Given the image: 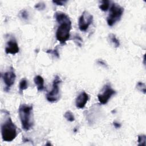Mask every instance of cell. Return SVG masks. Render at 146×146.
I'll list each match as a JSON object with an SVG mask.
<instances>
[{
	"label": "cell",
	"mask_w": 146,
	"mask_h": 146,
	"mask_svg": "<svg viewBox=\"0 0 146 146\" xmlns=\"http://www.w3.org/2000/svg\"><path fill=\"white\" fill-rule=\"evenodd\" d=\"M113 125L116 128H119L121 127V124L119 122H117L116 121L113 122Z\"/></svg>",
	"instance_id": "obj_24"
},
{
	"label": "cell",
	"mask_w": 146,
	"mask_h": 146,
	"mask_svg": "<svg viewBox=\"0 0 146 146\" xmlns=\"http://www.w3.org/2000/svg\"><path fill=\"white\" fill-rule=\"evenodd\" d=\"M110 3L111 1L108 0H103L100 1V4L99 5V9L103 11H107L109 7H110Z\"/></svg>",
	"instance_id": "obj_14"
},
{
	"label": "cell",
	"mask_w": 146,
	"mask_h": 146,
	"mask_svg": "<svg viewBox=\"0 0 146 146\" xmlns=\"http://www.w3.org/2000/svg\"><path fill=\"white\" fill-rule=\"evenodd\" d=\"M55 18L59 24L56 31V39L62 44H64L69 39L71 29V21L69 17L61 11H57L54 15Z\"/></svg>",
	"instance_id": "obj_1"
},
{
	"label": "cell",
	"mask_w": 146,
	"mask_h": 146,
	"mask_svg": "<svg viewBox=\"0 0 146 146\" xmlns=\"http://www.w3.org/2000/svg\"><path fill=\"white\" fill-rule=\"evenodd\" d=\"M138 145H145L146 136L145 135H140L138 136Z\"/></svg>",
	"instance_id": "obj_19"
},
{
	"label": "cell",
	"mask_w": 146,
	"mask_h": 146,
	"mask_svg": "<svg viewBox=\"0 0 146 146\" xmlns=\"http://www.w3.org/2000/svg\"><path fill=\"white\" fill-rule=\"evenodd\" d=\"M1 135L3 141L10 142L13 141L17 136V127L13 122L9 114L5 118L1 125Z\"/></svg>",
	"instance_id": "obj_3"
},
{
	"label": "cell",
	"mask_w": 146,
	"mask_h": 146,
	"mask_svg": "<svg viewBox=\"0 0 146 146\" xmlns=\"http://www.w3.org/2000/svg\"><path fill=\"white\" fill-rule=\"evenodd\" d=\"M89 96L84 91L82 92L76 98V100H75V104L76 107L78 108L82 109L83 108L87 101L88 100Z\"/></svg>",
	"instance_id": "obj_10"
},
{
	"label": "cell",
	"mask_w": 146,
	"mask_h": 146,
	"mask_svg": "<svg viewBox=\"0 0 146 146\" xmlns=\"http://www.w3.org/2000/svg\"><path fill=\"white\" fill-rule=\"evenodd\" d=\"M46 52L54 55L55 57L57 58H59V54L57 47L55 48L54 50H48L47 51H46Z\"/></svg>",
	"instance_id": "obj_20"
},
{
	"label": "cell",
	"mask_w": 146,
	"mask_h": 146,
	"mask_svg": "<svg viewBox=\"0 0 146 146\" xmlns=\"http://www.w3.org/2000/svg\"><path fill=\"white\" fill-rule=\"evenodd\" d=\"M34 82L36 86L38 91H42L44 88V79L40 75H36L34 78Z\"/></svg>",
	"instance_id": "obj_11"
},
{
	"label": "cell",
	"mask_w": 146,
	"mask_h": 146,
	"mask_svg": "<svg viewBox=\"0 0 146 146\" xmlns=\"http://www.w3.org/2000/svg\"><path fill=\"white\" fill-rule=\"evenodd\" d=\"M64 117L67 121L70 122H72L75 120V116L73 113L70 111H67L64 114Z\"/></svg>",
	"instance_id": "obj_15"
},
{
	"label": "cell",
	"mask_w": 146,
	"mask_h": 146,
	"mask_svg": "<svg viewBox=\"0 0 146 146\" xmlns=\"http://www.w3.org/2000/svg\"><path fill=\"white\" fill-rule=\"evenodd\" d=\"M96 62H97V63L98 64H99V65H100V66H103V67H104L105 68H108L107 64L103 60H102V59H98Z\"/></svg>",
	"instance_id": "obj_23"
},
{
	"label": "cell",
	"mask_w": 146,
	"mask_h": 146,
	"mask_svg": "<svg viewBox=\"0 0 146 146\" xmlns=\"http://www.w3.org/2000/svg\"><path fill=\"white\" fill-rule=\"evenodd\" d=\"M124 13V8L116 3H112L110 8L109 14L107 18V25L112 27L119 22Z\"/></svg>",
	"instance_id": "obj_4"
},
{
	"label": "cell",
	"mask_w": 146,
	"mask_h": 146,
	"mask_svg": "<svg viewBox=\"0 0 146 146\" xmlns=\"http://www.w3.org/2000/svg\"><path fill=\"white\" fill-rule=\"evenodd\" d=\"M1 76L5 84V91L8 92L10 87L14 84L16 79V75L13 67H10L7 71L2 73Z\"/></svg>",
	"instance_id": "obj_8"
},
{
	"label": "cell",
	"mask_w": 146,
	"mask_h": 146,
	"mask_svg": "<svg viewBox=\"0 0 146 146\" xmlns=\"http://www.w3.org/2000/svg\"><path fill=\"white\" fill-rule=\"evenodd\" d=\"M28 87V82L26 78L22 79L19 84V93L21 95H23L24 90H26Z\"/></svg>",
	"instance_id": "obj_12"
},
{
	"label": "cell",
	"mask_w": 146,
	"mask_h": 146,
	"mask_svg": "<svg viewBox=\"0 0 146 146\" xmlns=\"http://www.w3.org/2000/svg\"><path fill=\"white\" fill-rule=\"evenodd\" d=\"M108 39L112 43L113 46L116 48L119 47L120 46L119 40L116 38V35L112 33H111L108 35Z\"/></svg>",
	"instance_id": "obj_13"
},
{
	"label": "cell",
	"mask_w": 146,
	"mask_h": 146,
	"mask_svg": "<svg viewBox=\"0 0 146 146\" xmlns=\"http://www.w3.org/2000/svg\"><path fill=\"white\" fill-rule=\"evenodd\" d=\"M93 22V16L87 11H84L79 18L78 26L81 31H86Z\"/></svg>",
	"instance_id": "obj_7"
},
{
	"label": "cell",
	"mask_w": 146,
	"mask_h": 146,
	"mask_svg": "<svg viewBox=\"0 0 146 146\" xmlns=\"http://www.w3.org/2000/svg\"><path fill=\"white\" fill-rule=\"evenodd\" d=\"M5 52L7 54H10L14 55L19 52V48L18 44L15 39H11L7 41L6 47H5Z\"/></svg>",
	"instance_id": "obj_9"
},
{
	"label": "cell",
	"mask_w": 146,
	"mask_h": 146,
	"mask_svg": "<svg viewBox=\"0 0 146 146\" xmlns=\"http://www.w3.org/2000/svg\"><path fill=\"white\" fill-rule=\"evenodd\" d=\"M115 94L116 91L112 88L111 84L107 83L104 86L101 92L98 95V100L102 104H106Z\"/></svg>",
	"instance_id": "obj_6"
},
{
	"label": "cell",
	"mask_w": 146,
	"mask_h": 146,
	"mask_svg": "<svg viewBox=\"0 0 146 146\" xmlns=\"http://www.w3.org/2000/svg\"><path fill=\"white\" fill-rule=\"evenodd\" d=\"M62 82L60 78L58 75H55L52 82V90L46 94V99L51 103L58 102L60 98L59 85Z\"/></svg>",
	"instance_id": "obj_5"
},
{
	"label": "cell",
	"mask_w": 146,
	"mask_h": 146,
	"mask_svg": "<svg viewBox=\"0 0 146 146\" xmlns=\"http://www.w3.org/2000/svg\"><path fill=\"white\" fill-rule=\"evenodd\" d=\"M73 40H74V42L76 43L77 46H78L79 47L82 46V43H83V39L78 34H76L74 35L73 37Z\"/></svg>",
	"instance_id": "obj_17"
},
{
	"label": "cell",
	"mask_w": 146,
	"mask_h": 146,
	"mask_svg": "<svg viewBox=\"0 0 146 146\" xmlns=\"http://www.w3.org/2000/svg\"><path fill=\"white\" fill-rule=\"evenodd\" d=\"M52 2L58 6H63L67 3V1H53Z\"/></svg>",
	"instance_id": "obj_22"
},
{
	"label": "cell",
	"mask_w": 146,
	"mask_h": 146,
	"mask_svg": "<svg viewBox=\"0 0 146 146\" xmlns=\"http://www.w3.org/2000/svg\"><path fill=\"white\" fill-rule=\"evenodd\" d=\"M18 15H19V17H20V18L22 19L23 20H27L29 18V12L25 9L21 10L19 11Z\"/></svg>",
	"instance_id": "obj_16"
},
{
	"label": "cell",
	"mask_w": 146,
	"mask_h": 146,
	"mask_svg": "<svg viewBox=\"0 0 146 146\" xmlns=\"http://www.w3.org/2000/svg\"><path fill=\"white\" fill-rule=\"evenodd\" d=\"M136 88L140 91V92H143V94H145L146 89H145V84L141 82H139L136 84Z\"/></svg>",
	"instance_id": "obj_18"
},
{
	"label": "cell",
	"mask_w": 146,
	"mask_h": 146,
	"mask_svg": "<svg viewBox=\"0 0 146 146\" xmlns=\"http://www.w3.org/2000/svg\"><path fill=\"white\" fill-rule=\"evenodd\" d=\"M33 110V107L32 105L22 104L19 107V116L22 128L25 131H29L34 125Z\"/></svg>",
	"instance_id": "obj_2"
},
{
	"label": "cell",
	"mask_w": 146,
	"mask_h": 146,
	"mask_svg": "<svg viewBox=\"0 0 146 146\" xmlns=\"http://www.w3.org/2000/svg\"><path fill=\"white\" fill-rule=\"evenodd\" d=\"M34 7L35 9L41 11V10H43L45 8H46V5L44 2H40L38 3H36L35 6Z\"/></svg>",
	"instance_id": "obj_21"
}]
</instances>
